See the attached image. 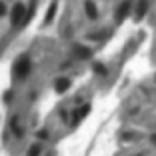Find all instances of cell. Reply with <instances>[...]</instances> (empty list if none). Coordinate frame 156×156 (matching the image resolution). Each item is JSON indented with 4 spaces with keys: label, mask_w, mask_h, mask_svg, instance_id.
Wrapping results in <instances>:
<instances>
[{
    "label": "cell",
    "mask_w": 156,
    "mask_h": 156,
    "mask_svg": "<svg viewBox=\"0 0 156 156\" xmlns=\"http://www.w3.org/2000/svg\"><path fill=\"white\" fill-rule=\"evenodd\" d=\"M30 70H32V62L28 58H20L18 62H16V66H14V74H16L18 80H24V78L30 74Z\"/></svg>",
    "instance_id": "6da1fadb"
},
{
    "label": "cell",
    "mask_w": 156,
    "mask_h": 156,
    "mask_svg": "<svg viewBox=\"0 0 156 156\" xmlns=\"http://www.w3.org/2000/svg\"><path fill=\"white\" fill-rule=\"evenodd\" d=\"M24 16H26V8H24V4H16L12 8V24H14V26H16V24H22Z\"/></svg>",
    "instance_id": "7a4b0ae2"
},
{
    "label": "cell",
    "mask_w": 156,
    "mask_h": 156,
    "mask_svg": "<svg viewBox=\"0 0 156 156\" xmlns=\"http://www.w3.org/2000/svg\"><path fill=\"white\" fill-rule=\"evenodd\" d=\"M130 10H132V2H130V0H124L122 4L118 6V10H116V16H118V20H124V18L130 14Z\"/></svg>",
    "instance_id": "3957f363"
},
{
    "label": "cell",
    "mask_w": 156,
    "mask_h": 156,
    "mask_svg": "<svg viewBox=\"0 0 156 156\" xmlns=\"http://www.w3.org/2000/svg\"><path fill=\"white\" fill-rule=\"evenodd\" d=\"M68 88H70V80L66 76H60V78H56V80H54V90L58 92V94L66 92Z\"/></svg>",
    "instance_id": "277c9868"
},
{
    "label": "cell",
    "mask_w": 156,
    "mask_h": 156,
    "mask_svg": "<svg viewBox=\"0 0 156 156\" xmlns=\"http://www.w3.org/2000/svg\"><path fill=\"white\" fill-rule=\"evenodd\" d=\"M84 10H86V14H88V18H90V20L98 18V8H96V4H94L92 0H86V2H84Z\"/></svg>",
    "instance_id": "5b68a950"
},
{
    "label": "cell",
    "mask_w": 156,
    "mask_h": 156,
    "mask_svg": "<svg viewBox=\"0 0 156 156\" xmlns=\"http://www.w3.org/2000/svg\"><path fill=\"white\" fill-rule=\"evenodd\" d=\"M148 12V0H138V6H136V20L144 18V14Z\"/></svg>",
    "instance_id": "8992f818"
},
{
    "label": "cell",
    "mask_w": 156,
    "mask_h": 156,
    "mask_svg": "<svg viewBox=\"0 0 156 156\" xmlns=\"http://www.w3.org/2000/svg\"><path fill=\"white\" fill-rule=\"evenodd\" d=\"M88 110H90V106H88V104H84V106H80V108H76V112H74V124L80 122V120H82L84 116L88 114Z\"/></svg>",
    "instance_id": "52a82bcc"
},
{
    "label": "cell",
    "mask_w": 156,
    "mask_h": 156,
    "mask_svg": "<svg viewBox=\"0 0 156 156\" xmlns=\"http://www.w3.org/2000/svg\"><path fill=\"white\" fill-rule=\"evenodd\" d=\"M56 8H58V2H52V6L48 10H46V18H44V24H48V22H52V18H54V14H56Z\"/></svg>",
    "instance_id": "ba28073f"
},
{
    "label": "cell",
    "mask_w": 156,
    "mask_h": 156,
    "mask_svg": "<svg viewBox=\"0 0 156 156\" xmlns=\"http://www.w3.org/2000/svg\"><path fill=\"white\" fill-rule=\"evenodd\" d=\"M74 50H76V56H78V58H90V56H92V50H90V48H80V46H74Z\"/></svg>",
    "instance_id": "9c48e42d"
},
{
    "label": "cell",
    "mask_w": 156,
    "mask_h": 156,
    "mask_svg": "<svg viewBox=\"0 0 156 156\" xmlns=\"http://www.w3.org/2000/svg\"><path fill=\"white\" fill-rule=\"evenodd\" d=\"M12 132L16 134V136H22V134H24V130L20 128V120H18V116H14V118H12Z\"/></svg>",
    "instance_id": "30bf717a"
},
{
    "label": "cell",
    "mask_w": 156,
    "mask_h": 156,
    "mask_svg": "<svg viewBox=\"0 0 156 156\" xmlns=\"http://www.w3.org/2000/svg\"><path fill=\"white\" fill-rule=\"evenodd\" d=\"M40 154V144H34L30 150H28V156H38Z\"/></svg>",
    "instance_id": "8fae6325"
},
{
    "label": "cell",
    "mask_w": 156,
    "mask_h": 156,
    "mask_svg": "<svg viewBox=\"0 0 156 156\" xmlns=\"http://www.w3.org/2000/svg\"><path fill=\"white\" fill-rule=\"evenodd\" d=\"M94 72H100V74H106V68L102 64H94Z\"/></svg>",
    "instance_id": "7c38bea8"
},
{
    "label": "cell",
    "mask_w": 156,
    "mask_h": 156,
    "mask_svg": "<svg viewBox=\"0 0 156 156\" xmlns=\"http://www.w3.org/2000/svg\"><path fill=\"white\" fill-rule=\"evenodd\" d=\"M4 14H6V4L2 2V0H0V18H2Z\"/></svg>",
    "instance_id": "4fadbf2b"
},
{
    "label": "cell",
    "mask_w": 156,
    "mask_h": 156,
    "mask_svg": "<svg viewBox=\"0 0 156 156\" xmlns=\"http://www.w3.org/2000/svg\"><path fill=\"white\" fill-rule=\"evenodd\" d=\"M150 140H152V144H154V146H156V134H154V136L150 138Z\"/></svg>",
    "instance_id": "5bb4252c"
}]
</instances>
